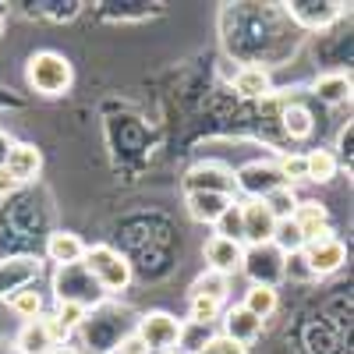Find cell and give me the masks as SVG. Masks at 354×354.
<instances>
[{
    "instance_id": "cell-1",
    "label": "cell",
    "mask_w": 354,
    "mask_h": 354,
    "mask_svg": "<svg viewBox=\"0 0 354 354\" xmlns=\"http://www.w3.org/2000/svg\"><path fill=\"white\" fill-rule=\"evenodd\" d=\"M82 266L93 273V280L100 283V290H124L131 283V262L121 252H113L110 245L85 248Z\"/></svg>"
},
{
    "instance_id": "cell-2",
    "label": "cell",
    "mask_w": 354,
    "mask_h": 354,
    "mask_svg": "<svg viewBox=\"0 0 354 354\" xmlns=\"http://www.w3.org/2000/svg\"><path fill=\"white\" fill-rule=\"evenodd\" d=\"M28 82H32L36 93L43 96H61L64 88L71 85V64L64 61L61 53L53 50H43L28 61Z\"/></svg>"
},
{
    "instance_id": "cell-3",
    "label": "cell",
    "mask_w": 354,
    "mask_h": 354,
    "mask_svg": "<svg viewBox=\"0 0 354 354\" xmlns=\"http://www.w3.org/2000/svg\"><path fill=\"white\" fill-rule=\"evenodd\" d=\"M53 290H57V298H61V301H68V305H82V308L96 305V301L103 298L100 283L93 280V273H88L82 262H75V266H61V273H57V280H53Z\"/></svg>"
},
{
    "instance_id": "cell-4",
    "label": "cell",
    "mask_w": 354,
    "mask_h": 354,
    "mask_svg": "<svg viewBox=\"0 0 354 354\" xmlns=\"http://www.w3.org/2000/svg\"><path fill=\"white\" fill-rule=\"evenodd\" d=\"M241 270L259 287H277V280H283V252L273 245H255L241 255Z\"/></svg>"
},
{
    "instance_id": "cell-5",
    "label": "cell",
    "mask_w": 354,
    "mask_h": 354,
    "mask_svg": "<svg viewBox=\"0 0 354 354\" xmlns=\"http://www.w3.org/2000/svg\"><path fill=\"white\" fill-rule=\"evenodd\" d=\"M145 347H149V354L153 351H174L177 347V340H181V322H177L170 312H149L142 322H138V333H135Z\"/></svg>"
},
{
    "instance_id": "cell-6",
    "label": "cell",
    "mask_w": 354,
    "mask_h": 354,
    "mask_svg": "<svg viewBox=\"0 0 354 354\" xmlns=\"http://www.w3.org/2000/svg\"><path fill=\"white\" fill-rule=\"evenodd\" d=\"M64 337L68 333L57 326V319L36 315V319H28L25 330L18 333V347H21V354H50Z\"/></svg>"
},
{
    "instance_id": "cell-7",
    "label": "cell",
    "mask_w": 354,
    "mask_h": 354,
    "mask_svg": "<svg viewBox=\"0 0 354 354\" xmlns=\"http://www.w3.org/2000/svg\"><path fill=\"white\" fill-rule=\"evenodd\" d=\"M301 259H305V266H308L312 277H326V273H337L340 266H344L347 248H344L337 238H319V241H305Z\"/></svg>"
},
{
    "instance_id": "cell-8",
    "label": "cell",
    "mask_w": 354,
    "mask_h": 354,
    "mask_svg": "<svg viewBox=\"0 0 354 354\" xmlns=\"http://www.w3.org/2000/svg\"><path fill=\"white\" fill-rule=\"evenodd\" d=\"M234 181H238L241 192L255 195V202H262L270 192H277V188L287 185L283 177H280V170H277V163H248V167H241L238 174H234Z\"/></svg>"
},
{
    "instance_id": "cell-9",
    "label": "cell",
    "mask_w": 354,
    "mask_h": 354,
    "mask_svg": "<svg viewBox=\"0 0 354 354\" xmlns=\"http://www.w3.org/2000/svg\"><path fill=\"white\" fill-rule=\"evenodd\" d=\"M188 192H216V195H234V174L223 163H198L185 177Z\"/></svg>"
},
{
    "instance_id": "cell-10",
    "label": "cell",
    "mask_w": 354,
    "mask_h": 354,
    "mask_svg": "<svg viewBox=\"0 0 354 354\" xmlns=\"http://www.w3.org/2000/svg\"><path fill=\"white\" fill-rule=\"evenodd\" d=\"M273 230H277V220L270 216V209H266L262 202H245L241 205V241H248L252 248L270 245Z\"/></svg>"
},
{
    "instance_id": "cell-11",
    "label": "cell",
    "mask_w": 354,
    "mask_h": 354,
    "mask_svg": "<svg viewBox=\"0 0 354 354\" xmlns=\"http://www.w3.org/2000/svg\"><path fill=\"white\" fill-rule=\"evenodd\" d=\"M294 227L301 230L305 241H319V238H333L330 230V216H326V205L319 202H298V209H294Z\"/></svg>"
},
{
    "instance_id": "cell-12",
    "label": "cell",
    "mask_w": 354,
    "mask_h": 354,
    "mask_svg": "<svg viewBox=\"0 0 354 354\" xmlns=\"http://www.w3.org/2000/svg\"><path fill=\"white\" fill-rule=\"evenodd\" d=\"M241 255H245V248L238 241L216 238V234L205 241V262H209V270L220 273V277H230L234 270H241Z\"/></svg>"
},
{
    "instance_id": "cell-13",
    "label": "cell",
    "mask_w": 354,
    "mask_h": 354,
    "mask_svg": "<svg viewBox=\"0 0 354 354\" xmlns=\"http://www.w3.org/2000/svg\"><path fill=\"white\" fill-rule=\"evenodd\" d=\"M234 205V195H216V192H188V213L198 223H216Z\"/></svg>"
},
{
    "instance_id": "cell-14",
    "label": "cell",
    "mask_w": 354,
    "mask_h": 354,
    "mask_svg": "<svg viewBox=\"0 0 354 354\" xmlns=\"http://www.w3.org/2000/svg\"><path fill=\"white\" fill-rule=\"evenodd\" d=\"M223 326H227V340H234V344H248V340H255L259 337V330H262V319H255L248 308H241V305H234L230 312H227V319H223Z\"/></svg>"
},
{
    "instance_id": "cell-15",
    "label": "cell",
    "mask_w": 354,
    "mask_h": 354,
    "mask_svg": "<svg viewBox=\"0 0 354 354\" xmlns=\"http://www.w3.org/2000/svg\"><path fill=\"white\" fill-rule=\"evenodd\" d=\"M39 167H43V156H39L36 145H15L11 156H8V163H4V170L15 177L18 185L32 181V177L39 174Z\"/></svg>"
},
{
    "instance_id": "cell-16",
    "label": "cell",
    "mask_w": 354,
    "mask_h": 354,
    "mask_svg": "<svg viewBox=\"0 0 354 354\" xmlns=\"http://www.w3.org/2000/svg\"><path fill=\"white\" fill-rule=\"evenodd\" d=\"M46 255L53 262H61V266H75V262H82L85 245H82L78 234H71V230H53L50 241H46Z\"/></svg>"
},
{
    "instance_id": "cell-17",
    "label": "cell",
    "mask_w": 354,
    "mask_h": 354,
    "mask_svg": "<svg viewBox=\"0 0 354 354\" xmlns=\"http://www.w3.org/2000/svg\"><path fill=\"white\" fill-rule=\"evenodd\" d=\"M234 85H238V93L248 96V100H259V96L273 93V82H270V75H266L262 68H241L238 78H234Z\"/></svg>"
},
{
    "instance_id": "cell-18",
    "label": "cell",
    "mask_w": 354,
    "mask_h": 354,
    "mask_svg": "<svg viewBox=\"0 0 354 354\" xmlns=\"http://www.w3.org/2000/svg\"><path fill=\"white\" fill-rule=\"evenodd\" d=\"M315 96L322 103H344L351 96V75L337 71V75H322L315 78Z\"/></svg>"
},
{
    "instance_id": "cell-19",
    "label": "cell",
    "mask_w": 354,
    "mask_h": 354,
    "mask_svg": "<svg viewBox=\"0 0 354 354\" xmlns=\"http://www.w3.org/2000/svg\"><path fill=\"white\" fill-rule=\"evenodd\" d=\"M241 308H248L255 319L273 315V312H277V287H259V283H252L248 294H245V301H241Z\"/></svg>"
},
{
    "instance_id": "cell-20",
    "label": "cell",
    "mask_w": 354,
    "mask_h": 354,
    "mask_svg": "<svg viewBox=\"0 0 354 354\" xmlns=\"http://www.w3.org/2000/svg\"><path fill=\"white\" fill-rule=\"evenodd\" d=\"M333 174H337V160H333V153L315 149V153L305 156V181L326 185V181H333Z\"/></svg>"
},
{
    "instance_id": "cell-21",
    "label": "cell",
    "mask_w": 354,
    "mask_h": 354,
    "mask_svg": "<svg viewBox=\"0 0 354 354\" xmlns=\"http://www.w3.org/2000/svg\"><path fill=\"white\" fill-rule=\"evenodd\" d=\"M262 205L270 209V216L280 223V220H290L294 216V209H298V195H294V188H277V192H270L262 198Z\"/></svg>"
},
{
    "instance_id": "cell-22",
    "label": "cell",
    "mask_w": 354,
    "mask_h": 354,
    "mask_svg": "<svg viewBox=\"0 0 354 354\" xmlns=\"http://www.w3.org/2000/svg\"><path fill=\"white\" fill-rule=\"evenodd\" d=\"M340 8H344V4H290V15L315 28V25L333 21V18L340 15Z\"/></svg>"
},
{
    "instance_id": "cell-23",
    "label": "cell",
    "mask_w": 354,
    "mask_h": 354,
    "mask_svg": "<svg viewBox=\"0 0 354 354\" xmlns=\"http://www.w3.org/2000/svg\"><path fill=\"white\" fill-rule=\"evenodd\" d=\"M283 131L290 138H308L312 135V113L301 106V103H290L283 110Z\"/></svg>"
},
{
    "instance_id": "cell-24",
    "label": "cell",
    "mask_w": 354,
    "mask_h": 354,
    "mask_svg": "<svg viewBox=\"0 0 354 354\" xmlns=\"http://www.w3.org/2000/svg\"><path fill=\"white\" fill-rule=\"evenodd\" d=\"M192 298H213V301H223L227 298V277H220V273H205V277H198L195 283H192Z\"/></svg>"
},
{
    "instance_id": "cell-25",
    "label": "cell",
    "mask_w": 354,
    "mask_h": 354,
    "mask_svg": "<svg viewBox=\"0 0 354 354\" xmlns=\"http://www.w3.org/2000/svg\"><path fill=\"white\" fill-rule=\"evenodd\" d=\"M18 315H25V319H36V315H43V298H39V290H32V287H21L15 298L8 301Z\"/></svg>"
},
{
    "instance_id": "cell-26",
    "label": "cell",
    "mask_w": 354,
    "mask_h": 354,
    "mask_svg": "<svg viewBox=\"0 0 354 354\" xmlns=\"http://www.w3.org/2000/svg\"><path fill=\"white\" fill-rule=\"evenodd\" d=\"M216 238H227V241L241 245V205H230V209L216 220Z\"/></svg>"
},
{
    "instance_id": "cell-27",
    "label": "cell",
    "mask_w": 354,
    "mask_h": 354,
    "mask_svg": "<svg viewBox=\"0 0 354 354\" xmlns=\"http://www.w3.org/2000/svg\"><path fill=\"white\" fill-rule=\"evenodd\" d=\"M220 308H223V301L192 298V322H195V326H209L213 319H220Z\"/></svg>"
},
{
    "instance_id": "cell-28",
    "label": "cell",
    "mask_w": 354,
    "mask_h": 354,
    "mask_svg": "<svg viewBox=\"0 0 354 354\" xmlns=\"http://www.w3.org/2000/svg\"><path fill=\"white\" fill-rule=\"evenodd\" d=\"M53 319H57V326H61L64 333H71L75 326H82V322L88 319V312H85L82 305H68V301H61V312H57Z\"/></svg>"
},
{
    "instance_id": "cell-29",
    "label": "cell",
    "mask_w": 354,
    "mask_h": 354,
    "mask_svg": "<svg viewBox=\"0 0 354 354\" xmlns=\"http://www.w3.org/2000/svg\"><path fill=\"white\" fill-rule=\"evenodd\" d=\"M277 170H280L283 181H287V188H290L294 181H305V156H283V160L277 163Z\"/></svg>"
},
{
    "instance_id": "cell-30",
    "label": "cell",
    "mask_w": 354,
    "mask_h": 354,
    "mask_svg": "<svg viewBox=\"0 0 354 354\" xmlns=\"http://www.w3.org/2000/svg\"><path fill=\"white\" fill-rule=\"evenodd\" d=\"M195 354H248L241 344H234V340H227V337H209L205 344H198V351Z\"/></svg>"
},
{
    "instance_id": "cell-31",
    "label": "cell",
    "mask_w": 354,
    "mask_h": 354,
    "mask_svg": "<svg viewBox=\"0 0 354 354\" xmlns=\"http://www.w3.org/2000/svg\"><path fill=\"white\" fill-rule=\"evenodd\" d=\"M117 354H149V347H145V344L131 333L128 340H121V351H117Z\"/></svg>"
},
{
    "instance_id": "cell-32",
    "label": "cell",
    "mask_w": 354,
    "mask_h": 354,
    "mask_svg": "<svg viewBox=\"0 0 354 354\" xmlns=\"http://www.w3.org/2000/svg\"><path fill=\"white\" fill-rule=\"evenodd\" d=\"M11 149H15V142H11V135H8V131H0V170H4V163H8Z\"/></svg>"
},
{
    "instance_id": "cell-33",
    "label": "cell",
    "mask_w": 354,
    "mask_h": 354,
    "mask_svg": "<svg viewBox=\"0 0 354 354\" xmlns=\"http://www.w3.org/2000/svg\"><path fill=\"white\" fill-rule=\"evenodd\" d=\"M15 188H18V181H15L8 170H0V195H4V192H15Z\"/></svg>"
},
{
    "instance_id": "cell-34",
    "label": "cell",
    "mask_w": 354,
    "mask_h": 354,
    "mask_svg": "<svg viewBox=\"0 0 354 354\" xmlns=\"http://www.w3.org/2000/svg\"><path fill=\"white\" fill-rule=\"evenodd\" d=\"M53 354H78V351H75V347H57Z\"/></svg>"
},
{
    "instance_id": "cell-35",
    "label": "cell",
    "mask_w": 354,
    "mask_h": 354,
    "mask_svg": "<svg viewBox=\"0 0 354 354\" xmlns=\"http://www.w3.org/2000/svg\"><path fill=\"white\" fill-rule=\"evenodd\" d=\"M163 354H185V351H177V347H174V351H163Z\"/></svg>"
}]
</instances>
